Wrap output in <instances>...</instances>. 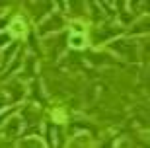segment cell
<instances>
[{"instance_id":"obj_1","label":"cell","mask_w":150,"mask_h":148,"mask_svg":"<svg viewBox=\"0 0 150 148\" xmlns=\"http://www.w3.org/2000/svg\"><path fill=\"white\" fill-rule=\"evenodd\" d=\"M121 33H123V25L107 22V23H101L100 28H96L94 31H92V41H94L96 45H101L103 41L111 43V41H115Z\"/></svg>"},{"instance_id":"obj_2","label":"cell","mask_w":150,"mask_h":148,"mask_svg":"<svg viewBox=\"0 0 150 148\" xmlns=\"http://www.w3.org/2000/svg\"><path fill=\"white\" fill-rule=\"evenodd\" d=\"M2 92L6 93V98H8V103H18V101H22L25 98V93H28V86L23 80H20L18 76L10 78V80H6L2 84Z\"/></svg>"},{"instance_id":"obj_4","label":"cell","mask_w":150,"mask_h":148,"mask_svg":"<svg viewBox=\"0 0 150 148\" xmlns=\"http://www.w3.org/2000/svg\"><path fill=\"white\" fill-rule=\"evenodd\" d=\"M109 49L115 51L119 57H123L127 60H134L139 57V45L131 39H115V41H111Z\"/></svg>"},{"instance_id":"obj_15","label":"cell","mask_w":150,"mask_h":148,"mask_svg":"<svg viewBox=\"0 0 150 148\" xmlns=\"http://www.w3.org/2000/svg\"><path fill=\"white\" fill-rule=\"evenodd\" d=\"M10 25V16H0V31H8Z\"/></svg>"},{"instance_id":"obj_6","label":"cell","mask_w":150,"mask_h":148,"mask_svg":"<svg viewBox=\"0 0 150 148\" xmlns=\"http://www.w3.org/2000/svg\"><path fill=\"white\" fill-rule=\"evenodd\" d=\"M28 10H29V14H31V18H33L35 22H43L45 18L49 16L51 12L55 10V4H51V2H37V4H28Z\"/></svg>"},{"instance_id":"obj_8","label":"cell","mask_w":150,"mask_h":148,"mask_svg":"<svg viewBox=\"0 0 150 148\" xmlns=\"http://www.w3.org/2000/svg\"><path fill=\"white\" fill-rule=\"evenodd\" d=\"M16 53H18V41H12V43L8 45L6 49H2V53H0V64L6 66L14 57H16Z\"/></svg>"},{"instance_id":"obj_3","label":"cell","mask_w":150,"mask_h":148,"mask_svg":"<svg viewBox=\"0 0 150 148\" xmlns=\"http://www.w3.org/2000/svg\"><path fill=\"white\" fill-rule=\"evenodd\" d=\"M64 25H67V22H64V16L61 12H51L49 16L39 23V35H45V37L57 35L59 31H62Z\"/></svg>"},{"instance_id":"obj_11","label":"cell","mask_w":150,"mask_h":148,"mask_svg":"<svg viewBox=\"0 0 150 148\" xmlns=\"http://www.w3.org/2000/svg\"><path fill=\"white\" fill-rule=\"evenodd\" d=\"M72 49H82L84 45H86V35L84 33H74V35H70L68 37V41H67Z\"/></svg>"},{"instance_id":"obj_14","label":"cell","mask_w":150,"mask_h":148,"mask_svg":"<svg viewBox=\"0 0 150 148\" xmlns=\"http://www.w3.org/2000/svg\"><path fill=\"white\" fill-rule=\"evenodd\" d=\"M12 115H16V109H12V107H6V109H0V127L4 125L6 121L10 119Z\"/></svg>"},{"instance_id":"obj_9","label":"cell","mask_w":150,"mask_h":148,"mask_svg":"<svg viewBox=\"0 0 150 148\" xmlns=\"http://www.w3.org/2000/svg\"><path fill=\"white\" fill-rule=\"evenodd\" d=\"M16 148H45V142L39 137H23L20 138Z\"/></svg>"},{"instance_id":"obj_12","label":"cell","mask_w":150,"mask_h":148,"mask_svg":"<svg viewBox=\"0 0 150 148\" xmlns=\"http://www.w3.org/2000/svg\"><path fill=\"white\" fill-rule=\"evenodd\" d=\"M67 148H90V140H88V137H76L74 140L68 142Z\"/></svg>"},{"instance_id":"obj_7","label":"cell","mask_w":150,"mask_h":148,"mask_svg":"<svg viewBox=\"0 0 150 148\" xmlns=\"http://www.w3.org/2000/svg\"><path fill=\"white\" fill-rule=\"evenodd\" d=\"M25 20L23 18H20V16H16V18H10V25H8V31H10V35H12V39L14 37H18V35H22V33H25Z\"/></svg>"},{"instance_id":"obj_17","label":"cell","mask_w":150,"mask_h":148,"mask_svg":"<svg viewBox=\"0 0 150 148\" xmlns=\"http://www.w3.org/2000/svg\"><path fill=\"white\" fill-rule=\"evenodd\" d=\"M0 148H16L14 140H4V138H0Z\"/></svg>"},{"instance_id":"obj_10","label":"cell","mask_w":150,"mask_h":148,"mask_svg":"<svg viewBox=\"0 0 150 148\" xmlns=\"http://www.w3.org/2000/svg\"><path fill=\"white\" fill-rule=\"evenodd\" d=\"M131 33H133V35H146V33H148V16H146V14L140 18L139 22L133 23Z\"/></svg>"},{"instance_id":"obj_16","label":"cell","mask_w":150,"mask_h":148,"mask_svg":"<svg viewBox=\"0 0 150 148\" xmlns=\"http://www.w3.org/2000/svg\"><path fill=\"white\" fill-rule=\"evenodd\" d=\"M6 105H8V98H6V93L0 88V109H6Z\"/></svg>"},{"instance_id":"obj_5","label":"cell","mask_w":150,"mask_h":148,"mask_svg":"<svg viewBox=\"0 0 150 148\" xmlns=\"http://www.w3.org/2000/svg\"><path fill=\"white\" fill-rule=\"evenodd\" d=\"M22 132H23V123L18 115H12L4 125L0 127V137L4 140H16Z\"/></svg>"},{"instance_id":"obj_13","label":"cell","mask_w":150,"mask_h":148,"mask_svg":"<svg viewBox=\"0 0 150 148\" xmlns=\"http://www.w3.org/2000/svg\"><path fill=\"white\" fill-rule=\"evenodd\" d=\"M12 41H14V39H12L10 31H0V51L6 49V47H8Z\"/></svg>"}]
</instances>
